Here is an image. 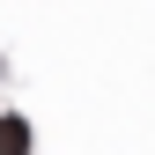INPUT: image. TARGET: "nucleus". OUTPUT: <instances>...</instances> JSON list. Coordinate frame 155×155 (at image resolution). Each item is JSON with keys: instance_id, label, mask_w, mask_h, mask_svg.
<instances>
[{"instance_id": "nucleus-1", "label": "nucleus", "mask_w": 155, "mask_h": 155, "mask_svg": "<svg viewBox=\"0 0 155 155\" xmlns=\"http://www.w3.org/2000/svg\"><path fill=\"white\" fill-rule=\"evenodd\" d=\"M0 155H30V118H0Z\"/></svg>"}]
</instances>
